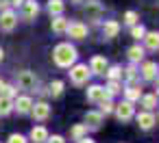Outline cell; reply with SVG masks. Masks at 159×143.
I'll list each match as a JSON object with an SVG mask.
<instances>
[{
    "mask_svg": "<svg viewBox=\"0 0 159 143\" xmlns=\"http://www.w3.org/2000/svg\"><path fill=\"white\" fill-rule=\"evenodd\" d=\"M37 13H39V5L35 2V0H24V2H22V18H24L26 22L35 20Z\"/></svg>",
    "mask_w": 159,
    "mask_h": 143,
    "instance_id": "cell-7",
    "label": "cell"
},
{
    "mask_svg": "<svg viewBox=\"0 0 159 143\" xmlns=\"http://www.w3.org/2000/svg\"><path fill=\"white\" fill-rule=\"evenodd\" d=\"M13 111V98L0 95V115H9Z\"/></svg>",
    "mask_w": 159,
    "mask_h": 143,
    "instance_id": "cell-23",
    "label": "cell"
},
{
    "mask_svg": "<svg viewBox=\"0 0 159 143\" xmlns=\"http://www.w3.org/2000/svg\"><path fill=\"white\" fill-rule=\"evenodd\" d=\"M0 85H2V80H0Z\"/></svg>",
    "mask_w": 159,
    "mask_h": 143,
    "instance_id": "cell-42",
    "label": "cell"
},
{
    "mask_svg": "<svg viewBox=\"0 0 159 143\" xmlns=\"http://www.w3.org/2000/svg\"><path fill=\"white\" fill-rule=\"evenodd\" d=\"M124 93H126V100H129V102H135V100L142 98V89H139V87H126Z\"/></svg>",
    "mask_w": 159,
    "mask_h": 143,
    "instance_id": "cell-26",
    "label": "cell"
},
{
    "mask_svg": "<svg viewBox=\"0 0 159 143\" xmlns=\"http://www.w3.org/2000/svg\"><path fill=\"white\" fill-rule=\"evenodd\" d=\"M144 41H146L148 50H159V33H146Z\"/></svg>",
    "mask_w": 159,
    "mask_h": 143,
    "instance_id": "cell-20",
    "label": "cell"
},
{
    "mask_svg": "<svg viewBox=\"0 0 159 143\" xmlns=\"http://www.w3.org/2000/svg\"><path fill=\"white\" fill-rule=\"evenodd\" d=\"M63 9H66V2L63 0H48V13L50 15H61L63 13Z\"/></svg>",
    "mask_w": 159,
    "mask_h": 143,
    "instance_id": "cell-19",
    "label": "cell"
},
{
    "mask_svg": "<svg viewBox=\"0 0 159 143\" xmlns=\"http://www.w3.org/2000/svg\"><path fill=\"white\" fill-rule=\"evenodd\" d=\"M113 111H116V117H118L120 121H129V119L133 117V113H135V106H133V102L124 100V102H120Z\"/></svg>",
    "mask_w": 159,
    "mask_h": 143,
    "instance_id": "cell-5",
    "label": "cell"
},
{
    "mask_svg": "<svg viewBox=\"0 0 159 143\" xmlns=\"http://www.w3.org/2000/svg\"><path fill=\"white\" fill-rule=\"evenodd\" d=\"M31 113H33V117H35L37 121H44V119H48V115H50V106H48L46 102H37V104H33Z\"/></svg>",
    "mask_w": 159,
    "mask_h": 143,
    "instance_id": "cell-11",
    "label": "cell"
},
{
    "mask_svg": "<svg viewBox=\"0 0 159 143\" xmlns=\"http://www.w3.org/2000/svg\"><path fill=\"white\" fill-rule=\"evenodd\" d=\"M9 143H29V141H26V137H22V134H18V132H16V134H11V137H9Z\"/></svg>",
    "mask_w": 159,
    "mask_h": 143,
    "instance_id": "cell-34",
    "label": "cell"
},
{
    "mask_svg": "<svg viewBox=\"0 0 159 143\" xmlns=\"http://www.w3.org/2000/svg\"><path fill=\"white\" fill-rule=\"evenodd\" d=\"M22 2L24 0H9V5H13V7H22Z\"/></svg>",
    "mask_w": 159,
    "mask_h": 143,
    "instance_id": "cell-38",
    "label": "cell"
},
{
    "mask_svg": "<svg viewBox=\"0 0 159 143\" xmlns=\"http://www.w3.org/2000/svg\"><path fill=\"white\" fill-rule=\"evenodd\" d=\"M76 143H96V141H94V139H89V137H83V139H79Z\"/></svg>",
    "mask_w": 159,
    "mask_h": 143,
    "instance_id": "cell-36",
    "label": "cell"
},
{
    "mask_svg": "<svg viewBox=\"0 0 159 143\" xmlns=\"http://www.w3.org/2000/svg\"><path fill=\"white\" fill-rule=\"evenodd\" d=\"M118 33H120V24H118L116 20H107V22L102 24V35H105V39H113V37H118Z\"/></svg>",
    "mask_w": 159,
    "mask_h": 143,
    "instance_id": "cell-13",
    "label": "cell"
},
{
    "mask_svg": "<svg viewBox=\"0 0 159 143\" xmlns=\"http://www.w3.org/2000/svg\"><path fill=\"white\" fill-rule=\"evenodd\" d=\"M87 100H89V102H94V104H100V102L109 100V95H107L105 87L94 85V87H89V89H87Z\"/></svg>",
    "mask_w": 159,
    "mask_h": 143,
    "instance_id": "cell-6",
    "label": "cell"
},
{
    "mask_svg": "<svg viewBox=\"0 0 159 143\" xmlns=\"http://www.w3.org/2000/svg\"><path fill=\"white\" fill-rule=\"evenodd\" d=\"M102 124V113L100 111H87L85 113V126L87 128H100Z\"/></svg>",
    "mask_w": 159,
    "mask_h": 143,
    "instance_id": "cell-15",
    "label": "cell"
},
{
    "mask_svg": "<svg viewBox=\"0 0 159 143\" xmlns=\"http://www.w3.org/2000/svg\"><path fill=\"white\" fill-rule=\"evenodd\" d=\"M144 35H146V28H144L142 24H135V26L131 28V37H133V39H144Z\"/></svg>",
    "mask_w": 159,
    "mask_h": 143,
    "instance_id": "cell-29",
    "label": "cell"
},
{
    "mask_svg": "<svg viewBox=\"0 0 159 143\" xmlns=\"http://www.w3.org/2000/svg\"><path fill=\"white\" fill-rule=\"evenodd\" d=\"M105 74L109 76V80H118V78H122V67H118V65L107 67V72H105Z\"/></svg>",
    "mask_w": 159,
    "mask_h": 143,
    "instance_id": "cell-28",
    "label": "cell"
},
{
    "mask_svg": "<svg viewBox=\"0 0 159 143\" xmlns=\"http://www.w3.org/2000/svg\"><path fill=\"white\" fill-rule=\"evenodd\" d=\"M0 9H2V11L9 9V0H0Z\"/></svg>",
    "mask_w": 159,
    "mask_h": 143,
    "instance_id": "cell-37",
    "label": "cell"
},
{
    "mask_svg": "<svg viewBox=\"0 0 159 143\" xmlns=\"http://www.w3.org/2000/svg\"><path fill=\"white\" fill-rule=\"evenodd\" d=\"M48 141V130L44 126H35L31 130V143H46Z\"/></svg>",
    "mask_w": 159,
    "mask_h": 143,
    "instance_id": "cell-17",
    "label": "cell"
},
{
    "mask_svg": "<svg viewBox=\"0 0 159 143\" xmlns=\"http://www.w3.org/2000/svg\"><path fill=\"white\" fill-rule=\"evenodd\" d=\"M155 85H157V95H159V76H157V82Z\"/></svg>",
    "mask_w": 159,
    "mask_h": 143,
    "instance_id": "cell-41",
    "label": "cell"
},
{
    "mask_svg": "<svg viewBox=\"0 0 159 143\" xmlns=\"http://www.w3.org/2000/svg\"><path fill=\"white\" fill-rule=\"evenodd\" d=\"M46 143H66V141H63V137L52 134V137H48V141H46Z\"/></svg>",
    "mask_w": 159,
    "mask_h": 143,
    "instance_id": "cell-35",
    "label": "cell"
},
{
    "mask_svg": "<svg viewBox=\"0 0 159 143\" xmlns=\"http://www.w3.org/2000/svg\"><path fill=\"white\" fill-rule=\"evenodd\" d=\"M70 137H72L74 141H79V139L87 137V126H85V124H76V126H72V130H70Z\"/></svg>",
    "mask_w": 159,
    "mask_h": 143,
    "instance_id": "cell-22",
    "label": "cell"
},
{
    "mask_svg": "<svg viewBox=\"0 0 159 143\" xmlns=\"http://www.w3.org/2000/svg\"><path fill=\"white\" fill-rule=\"evenodd\" d=\"M89 72H92V74H105V72H107V59H105V57H92V61H89Z\"/></svg>",
    "mask_w": 159,
    "mask_h": 143,
    "instance_id": "cell-14",
    "label": "cell"
},
{
    "mask_svg": "<svg viewBox=\"0 0 159 143\" xmlns=\"http://www.w3.org/2000/svg\"><path fill=\"white\" fill-rule=\"evenodd\" d=\"M113 108H116V104H113L111 100H105V102H100V113H102V115H109V113H113Z\"/></svg>",
    "mask_w": 159,
    "mask_h": 143,
    "instance_id": "cell-33",
    "label": "cell"
},
{
    "mask_svg": "<svg viewBox=\"0 0 159 143\" xmlns=\"http://www.w3.org/2000/svg\"><path fill=\"white\" fill-rule=\"evenodd\" d=\"M18 87L24 89V91H33L37 87V76L33 72H29V69H22L18 74Z\"/></svg>",
    "mask_w": 159,
    "mask_h": 143,
    "instance_id": "cell-3",
    "label": "cell"
},
{
    "mask_svg": "<svg viewBox=\"0 0 159 143\" xmlns=\"http://www.w3.org/2000/svg\"><path fill=\"white\" fill-rule=\"evenodd\" d=\"M16 26H18V15L11 9H5L2 13H0V28L7 31V33H11Z\"/></svg>",
    "mask_w": 159,
    "mask_h": 143,
    "instance_id": "cell-4",
    "label": "cell"
},
{
    "mask_svg": "<svg viewBox=\"0 0 159 143\" xmlns=\"http://www.w3.org/2000/svg\"><path fill=\"white\" fill-rule=\"evenodd\" d=\"M107 95H118L120 93V82L118 80H109V85H107Z\"/></svg>",
    "mask_w": 159,
    "mask_h": 143,
    "instance_id": "cell-31",
    "label": "cell"
},
{
    "mask_svg": "<svg viewBox=\"0 0 159 143\" xmlns=\"http://www.w3.org/2000/svg\"><path fill=\"white\" fill-rule=\"evenodd\" d=\"M122 78H124L126 82H133V80L137 78V69H135V65H129L126 69H122Z\"/></svg>",
    "mask_w": 159,
    "mask_h": 143,
    "instance_id": "cell-27",
    "label": "cell"
},
{
    "mask_svg": "<svg viewBox=\"0 0 159 143\" xmlns=\"http://www.w3.org/2000/svg\"><path fill=\"white\" fill-rule=\"evenodd\" d=\"M137 124H139V128H142V130H150V128L157 124V117H155L150 111H144V113H139V115H137Z\"/></svg>",
    "mask_w": 159,
    "mask_h": 143,
    "instance_id": "cell-12",
    "label": "cell"
},
{
    "mask_svg": "<svg viewBox=\"0 0 159 143\" xmlns=\"http://www.w3.org/2000/svg\"><path fill=\"white\" fill-rule=\"evenodd\" d=\"M72 39H85L87 37V26L83 24V22H72V24H68V31H66Z\"/></svg>",
    "mask_w": 159,
    "mask_h": 143,
    "instance_id": "cell-9",
    "label": "cell"
},
{
    "mask_svg": "<svg viewBox=\"0 0 159 143\" xmlns=\"http://www.w3.org/2000/svg\"><path fill=\"white\" fill-rule=\"evenodd\" d=\"M129 59H131V63H139V61L144 59V48L131 46V48H129Z\"/></svg>",
    "mask_w": 159,
    "mask_h": 143,
    "instance_id": "cell-24",
    "label": "cell"
},
{
    "mask_svg": "<svg viewBox=\"0 0 159 143\" xmlns=\"http://www.w3.org/2000/svg\"><path fill=\"white\" fill-rule=\"evenodd\" d=\"M70 2H76V5H81V2H85V0H70Z\"/></svg>",
    "mask_w": 159,
    "mask_h": 143,
    "instance_id": "cell-40",
    "label": "cell"
},
{
    "mask_svg": "<svg viewBox=\"0 0 159 143\" xmlns=\"http://www.w3.org/2000/svg\"><path fill=\"white\" fill-rule=\"evenodd\" d=\"M157 72H159V67H157L155 61H148V63L142 65V78H144V80H155Z\"/></svg>",
    "mask_w": 159,
    "mask_h": 143,
    "instance_id": "cell-16",
    "label": "cell"
},
{
    "mask_svg": "<svg viewBox=\"0 0 159 143\" xmlns=\"http://www.w3.org/2000/svg\"><path fill=\"white\" fill-rule=\"evenodd\" d=\"M102 13H105V9H102V5L98 2V0H89V2L85 5V15H87V20H100Z\"/></svg>",
    "mask_w": 159,
    "mask_h": 143,
    "instance_id": "cell-8",
    "label": "cell"
},
{
    "mask_svg": "<svg viewBox=\"0 0 159 143\" xmlns=\"http://www.w3.org/2000/svg\"><path fill=\"white\" fill-rule=\"evenodd\" d=\"M0 95H5V98H13L16 95V87H11V85H0Z\"/></svg>",
    "mask_w": 159,
    "mask_h": 143,
    "instance_id": "cell-32",
    "label": "cell"
},
{
    "mask_svg": "<svg viewBox=\"0 0 159 143\" xmlns=\"http://www.w3.org/2000/svg\"><path fill=\"white\" fill-rule=\"evenodd\" d=\"M68 24H70V22H68L63 15H57V18L50 22V26H52V33H66V31H68Z\"/></svg>",
    "mask_w": 159,
    "mask_h": 143,
    "instance_id": "cell-18",
    "label": "cell"
},
{
    "mask_svg": "<svg viewBox=\"0 0 159 143\" xmlns=\"http://www.w3.org/2000/svg\"><path fill=\"white\" fill-rule=\"evenodd\" d=\"M137 20H139V15H137L135 11H126V13H124V24L135 26V24H137Z\"/></svg>",
    "mask_w": 159,
    "mask_h": 143,
    "instance_id": "cell-30",
    "label": "cell"
},
{
    "mask_svg": "<svg viewBox=\"0 0 159 143\" xmlns=\"http://www.w3.org/2000/svg\"><path fill=\"white\" fill-rule=\"evenodd\" d=\"M76 48L70 46V44H59L55 50H52V59L59 67H72L76 63Z\"/></svg>",
    "mask_w": 159,
    "mask_h": 143,
    "instance_id": "cell-1",
    "label": "cell"
},
{
    "mask_svg": "<svg viewBox=\"0 0 159 143\" xmlns=\"http://www.w3.org/2000/svg\"><path fill=\"white\" fill-rule=\"evenodd\" d=\"M13 108H16L20 115H26V113H31V108H33V100H31L29 95H20V98L13 102Z\"/></svg>",
    "mask_w": 159,
    "mask_h": 143,
    "instance_id": "cell-10",
    "label": "cell"
},
{
    "mask_svg": "<svg viewBox=\"0 0 159 143\" xmlns=\"http://www.w3.org/2000/svg\"><path fill=\"white\" fill-rule=\"evenodd\" d=\"M89 76H92V72H89V67L85 65V63H76V65H72V69H70V78H72V82L74 85H85L87 80H89Z\"/></svg>",
    "mask_w": 159,
    "mask_h": 143,
    "instance_id": "cell-2",
    "label": "cell"
},
{
    "mask_svg": "<svg viewBox=\"0 0 159 143\" xmlns=\"http://www.w3.org/2000/svg\"><path fill=\"white\" fill-rule=\"evenodd\" d=\"M63 87H66V85H63L61 80H55V82H50V87H48V93H50L52 98H59V95L63 93Z\"/></svg>",
    "mask_w": 159,
    "mask_h": 143,
    "instance_id": "cell-25",
    "label": "cell"
},
{
    "mask_svg": "<svg viewBox=\"0 0 159 143\" xmlns=\"http://www.w3.org/2000/svg\"><path fill=\"white\" fill-rule=\"evenodd\" d=\"M139 100H142V106H144V111H152V108L157 106V93H148V95H142Z\"/></svg>",
    "mask_w": 159,
    "mask_h": 143,
    "instance_id": "cell-21",
    "label": "cell"
},
{
    "mask_svg": "<svg viewBox=\"0 0 159 143\" xmlns=\"http://www.w3.org/2000/svg\"><path fill=\"white\" fill-rule=\"evenodd\" d=\"M2 59H5V50H2V48H0V61H2Z\"/></svg>",
    "mask_w": 159,
    "mask_h": 143,
    "instance_id": "cell-39",
    "label": "cell"
}]
</instances>
